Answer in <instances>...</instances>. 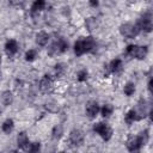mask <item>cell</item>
I'll return each mask as SVG.
<instances>
[{"label": "cell", "mask_w": 153, "mask_h": 153, "mask_svg": "<svg viewBox=\"0 0 153 153\" xmlns=\"http://www.w3.org/2000/svg\"><path fill=\"white\" fill-rule=\"evenodd\" d=\"M148 141V130L145 129L142 130L140 134L137 135H131L127 139L126 141V146H127V149L130 152V153H139L141 147L143 145H146Z\"/></svg>", "instance_id": "cell-1"}, {"label": "cell", "mask_w": 153, "mask_h": 153, "mask_svg": "<svg viewBox=\"0 0 153 153\" xmlns=\"http://www.w3.org/2000/svg\"><path fill=\"white\" fill-rule=\"evenodd\" d=\"M148 48L146 45H135V44H129L126 48V54L135 57L136 60H143L147 56Z\"/></svg>", "instance_id": "cell-2"}, {"label": "cell", "mask_w": 153, "mask_h": 153, "mask_svg": "<svg viewBox=\"0 0 153 153\" xmlns=\"http://www.w3.org/2000/svg\"><path fill=\"white\" fill-rule=\"evenodd\" d=\"M93 131L97 133L104 141H109L112 136V129L104 122H98L96 124H93Z\"/></svg>", "instance_id": "cell-3"}, {"label": "cell", "mask_w": 153, "mask_h": 153, "mask_svg": "<svg viewBox=\"0 0 153 153\" xmlns=\"http://www.w3.org/2000/svg\"><path fill=\"white\" fill-rule=\"evenodd\" d=\"M67 49H68V42H67L63 37H60L57 41H55V42L50 45V48H49V50H48V54H49V55L62 54V53H65Z\"/></svg>", "instance_id": "cell-4"}, {"label": "cell", "mask_w": 153, "mask_h": 153, "mask_svg": "<svg viewBox=\"0 0 153 153\" xmlns=\"http://www.w3.org/2000/svg\"><path fill=\"white\" fill-rule=\"evenodd\" d=\"M120 32L126 38H134V37H136L139 35L140 30H139V27L136 25H133L130 23H124V24H122L120 26Z\"/></svg>", "instance_id": "cell-5"}, {"label": "cell", "mask_w": 153, "mask_h": 153, "mask_svg": "<svg viewBox=\"0 0 153 153\" xmlns=\"http://www.w3.org/2000/svg\"><path fill=\"white\" fill-rule=\"evenodd\" d=\"M84 140H85V135L80 129H73L69 133V141L73 146L75 147L81 146L84 143Z\"/></svg>", "instance_id": "cell-6"}, {"label": "cell", "mask_w": 153, "mask_h": 153, "mask_svg": "<svg viewBox=\"0 0 153 153\" xmlns=\"http://www.w3.org/2000/svg\"><path fill=\"white\" fill-rule=\"evenodd\" d=\"M136 26L139 27L140 31H143V32H146V33H148V32H151V31L153 30V23H152V20L149 19V17H147V16L141 17V18L137 20Z\"/></svg>", "instance_id": "cell-7"}, {"label": "cell", "mask_w": 153, "mask_h": 153, "mask_svg": "<svg viewBox=\"0 0 153 153\" xmlns=\"http://www.w3.org/2000/svg\"><path fill=\"white\" fill-rule=\"evenodd\" d=\"M51 88H53V79L48 74L43 75V78L39 81V90L43 93H48L51 91Z\"/></svg>", "instance_id": "cell-8"}, {"label": "cell", "mask_w": 153, "mask_h": 153, "mask_svg": "<svg viewBox=\"0 0 153 153\" xmlns=\"http://www.w3.org/2000/svg\"><path fill=\"white\" fill-rule=\"evenodd\" d=\"M85 111H86V115H87L90 118H93V117H96V116L98 115V112L100 111V108H99V105H98L97 102L91 100V102H88V103L86 104Z\"/></svg>", "instance_id": "cell-9"}, {"label": "cell", "mask_w": 153, "mask_h": 153, "mask_svg": "<svg viewBox=\"0 0 153 153\" xmlns=\"http://www.w3.org/2000/svg\"><path fill=\"white\" fill-rule=\"evenodd\" d=\"M18 51V43L16 39H8L5 43V53L7 54L8 57H12L17 54Z\"/></svg>", "instance_id": "cell-10"}, {"label": "cell", "mask_w": 153, "mask_h": 153, "mask_svg": "<svg viewBox=\"0 0 153 153\" xmlns=\"http://www.w3.org/2000/svg\"><path fill=\"white\" fill-rule=\"evenodd\" d=\"M17 145H18L19 148L27 151V148L30 146V142H29V137H27L26 131H20L17 135Z\"/></svg>", "instance_id": "cell-11"}, {"label": "cell", "mask_w": 153, "mask_h": 153, "mask_svg": "<svg viewBox=\"0 0 153 153\" xmlns=\"http://www.w3.org/2000/svg\"><path fill=\"white\" fill-rule=\"evenodd\" d=\"M82 45H84V51L85 53H90L96 47V41L92 36H87L82 38Z\"/></svg>", "instance_id": "cell-12"}, {"label": "cell", "mask_w": 153, "mask_h": 153, "mask_svg": "<svg viewBox=\"0 0 153 153\" xmlns=\"http://www.w3.org/2000/svg\"><path fill=\"white\" fill-rule=\"evenodd\" d=\"M49 41V35L44 31H39L37 35H36V43L41 47H44Z\"/></svg>", "instance_id": "cell-13"}, {"label": "cell", "mask_w": 153, "mask_h": 153, "mask_svg": "<svg viewBox=\"0 0 153 153\" xmlns=\"http://www.w3.org/2000/svg\"><path fill=\"white\" fill-rule=\"evenodd\" d=\"M140 118H141V117L137 115L136 110H134V109L129 110V111L126 114V116H124V121L127 122V124H131L134 121H137V120H140Z\"/></svg>", "instance_id": "cell-14"}, {"label": "cell", "mask_w": 153, "mask_h": 153, "mask_svg": "<svg viewBox=\"0 0 153 153\" xmlns=\"http://www.w3.org/2000/svg\"><path fill=\"white\" fill-rule=\"evenodd\" d=\"M121 67H122V61H121V59H114V60H111L110 63H109V69H110L111 73H117V72L121 69Z\"/></svg>", "instance_id": "cell-15"}, {"label": "cell", "mask_w": 153, "mask_h": 153, "mask_svg": "<svg viewBox=\"0 0 153 153\" xmlns=\"http://www.w3.org/2000/svg\"><path fill=\"white\" fill-rule=\"evenodd\" d=\"M13 128H14V122H13L12 118L5 120L4 123H2V126H1V129H2V131H4L5 134H10V133L13 130Z\"/></svg>", "instance_id": "cell-16"}, {"label": "cell", "mask_w": 153, "mask_h": 153, "mask_svg": "<svg viewBox=\"0 0 153 153\" xmlns=\"http://www.w3.org/2000/svg\"><path fill=\"white\" fill-rule=\"evenodd\" d=\"M44 6H45V2L43 0H36V1H33L32 5H31V13L35 14V13L42 11L44 8Z\"/></svg>", "instance_id": "cell-17"}, {"label": "cell", "mask_w": 153, "mask_h": 153, "mask_svg": "<svg viewBox=\"0 0 153 153\" xmlns=\"http://www.w3.org/2000/svg\"><path fill=\"white\" fill-rule=\"evenodd\" d=\"M13 102V96L10 91H5L2 92V96H1V103L4 106H8L11 103Z\"/></svg>", "instance_id": "cell-18"}, {"label": "cell", "mask_w": 153, "mask_h": 153, "mask_svg": "<svg viewBox=\"0 0 153 153\" xmlns=\"http://www.w3.org/2000/svg\"><path fill=\"white\" fill-rule=\"evenodd\" d=\"M74 54L76 56H81L82 54H85L84 51V45H82V38L81 39H78L75 43H74Z\"/></svg>", "instance_id": "cell-19"}, {"label": "cell", "mask_w": 153, "mask_h": 153, "mask_svg": "<svg viewBox=\"0 0 153 153\" xmlns=\"http://www.w3.org/2000/svg\"><path fill=\"white\" fill-rule=\"evenodd\" d=\"M123 92H124V94L128 96V97L133 96V94L135 93V84H134V82H127V84L124 85V87H123Z\"/></svg>", "instance_id": "cell-20"}, {"label": "cell", "mask_w": 153, "mask_h": 153, "mask_svg": "<svg viewBox=\"0 0 153 153\" xmlns=\"http://www.w3.org/2000/svg\"><path fill=\"white\" fill-rule=\"evenodd\" d=\"M62 134H63V128H62V126L57 124V126H55V127L53 128V131H51V136H53V139L59 140V139L62 136Z\"/></svg>", "instance_id": "cell-21"}, {"label": "cell", "mask_w": 153, "mask_h": 153, "mask_svg": "<svg viewBox=\"0 0 153 153\" xmlns=\"http://www.w3.org/2000/svg\"><path fill=\"white\" fill-rule=\"evenodd\" d=\"M112 111H114V108H112L111 104H105V105H103V108L100 109V114H102L103 117H109V116L112 114Z\"/></svg>", "instance_id": "cell-22"}, {"label": "cell", "mask_w": 153, "mask_h": 153, "mask_svg": "<svg viewBox=\"0 0 153 153\" xmlns=\"http://www.w3.org/2000/svg\"><path fill=\"white\" fill-rule=\"evenodd\" d=\"M85 25H86V27H87L90 31H92V30L96 29V26H97V20H96V18H93V17L87 18V19L85 20Z\"/></svg>", "instance_id": "cell-23"}, {"label": "cell", "mask_w": 153, "mask_h": 153, "mask_svg": "<svg viewBox=\"0 0 153 153\" xmlns=\"http://www.w3.org/2000/svg\"><path fill=\"white\" fill-rule=\"evenodd\" d=\"M25 61H27V62H31V61H33L36 57H37V51L35 50V49H30V50H27L26 53H25Z\"/></svg>", "instance_id": "cell-24"}, {"label": "cell", "mask_w": 153, "mask_h": 153, "mask_svg": "<svg viewBox=\"0 0 153 153\" xmlns=\"http://www.w3.org/2000/svg\"><path fill=\"white\" fill-rule=\"evenodd\" d=\"M27 153H41V143L39 142L30 143V146L27 148Z\"/></svg>", "instance_id": "cell-25"}, {"label": "cell", "mask_w": 153, "mask_h": 153, "mask_svg": "<svg viewBox=\"0 0 153 153\" xmlns=\"http://www.w3.org/2000/svg\"><path fill=\"white\" fill-rule=\"evenodd\" d=\"M87 78H88V72H87L86 69H81V71H79V72H78V75H76L78 81H80V82L86 81V79H87Z\"/></svg>", "instance_id": "cell-26"}, {"label": "cell", "mask_w": 153, "mask_h": 153, "mask_svg": "<svg viewBox=\"0 0 153 153\" xmlns=\"http://www.w3.org/2000/svg\"><path fill=\"white\" fill-rule=\"evenodd\" d=\"M54 69H55V74H56L57 76H60V75L65 72V67H63L62 63H57V65H55Z\"/></svg>", "instance_id": "cell-27"}, {"label": "cell", "mask_w": 153, "mask_h": 153, "mask_svg": "<svg viewBox=\"0 0 153 153\" xmlns=\"http://www.w3.org/2000/svg\"><path fill=\"white\" fill-rule=\"evenodd\" d=\"M147 86H148V91L151 92V94H153V78H151V79L148 80Z\"/></svg>", "instance_id": "cell-28"}, {"label": "cell", "mask_w": 153, "mask_h": 153, "mask_svg": "<svg viewBox=\"0 0 153 153\" xmlns=\"http://www.w3.org/2000/svg\"><path fill=\"white\" fill-rule=\"evenodd\" d=\"M87 153H98V149L96 147H90L87 149Z\"/></svg>", "instance_id": "cell-29"}, {"label": "cell", "mask_w": 153, "mask_h": 153, "mask_svg": "<svg viewBox=\"0 0 153 153\" xmlns=\"http://www.w3.org/2000/svg\"><path fill=\"white\" fill-rule=\"evenodd\" d=\"M98 4H99L98 1H90V5H91V6H93V7H97V6H98Z\"/></svg>", "instance_id": "cell-30"}, {"label": "cell", "mask_w": 153, "mask_h": 153, "mask_svg": "<svg viewBox=\"0 0 153 153\" xmlns=\"http://www.w3.org/2000/svg\"><path fill=\"white\" fill-rule=\"evenodd\" d=\"M149 118H151V121L153 122V109H152L151 112H149Z\"/></svg>", "instance_id": "cell-31"}, {"label": "cell", "mask_w": 153, "mask_h": 153, "mask_svg": "<svg viewBox=\"0 0 153 153\" xmlns=\"http://www.w3.org/2000/svg\"><path fill=\"white\" fill-rule=\"evenodd\" d=\"M10 153H19V151H17V149H13V151H11Z\"/></svg>", "instance_id": "cell-32"}, {"label": "cell", "mask_w": 153, "mask_h": 153, "mask_svg": "<svg viewBox=\"0 0 153 153\" xmlns=\"http://www.w3.org/2000/svg\"><path fill=\"white\" fill-rule=\"evenodd\" d=\"M59 153H66V152H63V151H62V152H59Z\"/></svg>", "instance_id": "cell-33"}]
</instances>
